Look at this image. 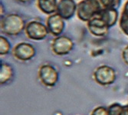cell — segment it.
<instances>
[{
    "instance_id": "1",
    "label": "cell",
    "mask_w": 128,
    "mask_h": 115,
    "mask_svg": "<svg viewBox=\"0 0 128 115\" xmlns=\"http://www.w3.org/2000/svg\"><path fill=\"white\" fill-rule=\"evenodd\" d=\"M104 8L98 0H82L78 4L77 16L83 22H88L98 16Z\"/></svg>"
},
{
    "instance_id": "2",
    "label": "cell",
    "mask_w": 128,
    "mask_h": 115,
    "mask_svg": "<svg viewBox=\"0 0 128 115\" xmlns=\"http://www.w3.org/2000/svg\"><path fill=\"white\" fill-rule=\"evenodd\" d=\"M25 21L18 14H8L1 22V31L6 34L15 36L26 28Z\"/></svg>"
},
{
    "instance_id": "3",
    "label": "cell",
    "mask_w": 128,
    "mask_h": 115,
    "mask_svg": "<svg viewBox=\"0 0 128 115\" xmlns=\"http://www.w3.org/2000/svg\"><path fill=\"white\" fill-rule=\"evenodd\" d=\"M95 82L101 86H108L114 84L117 78L115 70L108 65H100L98 67L93 74Z\"/></svg>"
},
{
    "instance_id": "4",
    "label": "cell",
    "mask_w": 128,
    "mask_h": 115,
    "mask_svg": "<svg viewBox=\"0 0 128 115\" xmlns=\"http://www.w3.org/2000/svg\"><path fill=\"white\" fill-rule=\"evenodd\" d=\"M38 78L43 85L48 88H53L59 79L58 72L51 64H43L38 69Z\"/></svg>"
},
{
    "instance_id": "5",
    "label": "cell",
    "mask_w": 128,
    "mask_h": 115,
    "mask_svg": "<svg viewBox=\"0 0 128 115\" xmlns=\"http://www.w3.org/2000/svg\"><path fill=\"white\" fill-rule=\"evenodd\" d=\"M26 33L28 38L34 41H41L48 36V29L47 26L38 21L29 22L26 26Z\"/></svg>"
},
{
    "instance_id": "6",
    "label": "cell",
    "mask_w": 128,
    "mask_h": 115,
    "mask_svg": "<svg viewBox=\"0 0 128 115\" xmlns=\"http://www.w3.org/2000/svg\"><path fill=\"white\" fill-rule=\"evenodd\" d=\"M74 42L69 37L60 36L52 42V50L56 55L63 56L68 54L74 48Z\"/></svg>"
},
{
    "instance_id": "7",
    "label": "cell",
    "mask_w": 128,
    "mask_h": 115,
    "mask_svg": "<svg viewBox=\"0 0 128 115\" xmlns=\"http://www.w3.org/2000/svg\"><path fill=\"white\" fill-rule=\"evenodd\" d=\"M36 51L34 47L27 42H20L12 49V54L16 58L21 62H27L36 55Z\"/></svg>"
},
{
    "instance_id": "8",
    "label": "cell",
    "mask_w": 128,
    "mask_h": 115,
    "mask_svg": "<svg viewBox=\"0 0 128 115\" xmlns=\"http://www.w3.org/2000/svg\"><path fill=\"white\" fill-rule=\"evenodd\" d=\"M87 26L89 32L93 36L97 37H104L109 32L110 28L99 16H97L87 22Z\"/></svg>"
},
{
    "instance_id": "9",
    "label": "cell",
    "mask_w": 128,
    "mask_h": 115,
    "mask_svg": "<svg viewBox=\"0 0 128 115\" xmlns=\"http://www.w3.org/2000/svg\"><path fill=\"white\" fill-rule=\"evenodd\" d=\"M77 6L74 0H59L57 5L56 13L64 20L69 19L77 12Z\"/></svg>"
},
{
    "instance_id": "10",
    "label": "cell",
    "mask_w": 128,
    "mask_h": 115,
    "mask_svg": "<svg viewBox=\"0 0 128 115\" xmlns=\"http://www.w3.org/2000/svg\"><path fill=\"white\" fill-rule=\"evenodd\" d=\"M46 26L48 32L54 36H60L65 27L64 19L57 13L50 15L47 18Z\"/></svg>"
},
{
    "instance_id": "11",
    "label": "cell",
    "mask_w": 128,
    "mask_h": 115,
    "mask_svg": "<svg viewBox=\"0 0 128 115\" xmlns=\"http://www.w3.org/2000/svg\"><path fill=\"white\" fill-rule=\"evenodd\" d=\"M109 28L114 26L118 19V11L116 8L103 9L98 15Z\"/></svg>"
},
{
    "instance_id": "12",
    "label": "cell",
    "mask_w": 128,
    "mask_h": 115,
    "mask_svg": "<svg viewBox=\"0 0 128 115\" xmlns=\"http://www.w3.org/2000/svg\"><path fill=\"white\" fill-rule=\"evenodd\" d=\"M38 8L46 15H52L57 10V0H38Z\"/></svg>"
},
{
    "instance_id": "13",
    "label": "cell",
    "mask_w": 128,
    "mask_h": 115,
    "mask_svg": "<svg viewBox=\"0 0 128 115\" xmlns=\"http://www.w3.org/2000/svg\"><path fill=\"white\" fill-rule=\"evenodd\" d=\"M14 76V70L8 63H1L0 66V83L5 84L8 83Z\"/></svg>"
},
{
    "instance_id": "14",
    "label": "cell",
    "mask_w": 128,
    "mask_h": 115,
    "mask_svg": "<svg viewBox=\"0 0 128 115\" xmlns=\"http://www.w3.org/2000/svg\"><path fill=\"white\" fill-rule=\"evenodd\" d=\"M11 50V44L9 41L4 36H0V54L6 55Z\"/></svg>"
},
{
    "instance_id": "15",
    "label": "cell",
    "mask_w": 128,
    "mask_h": 115,
    "mask_svg": "<svg viewBox=\"0 0 128 115\" xmlns=\"http://www.w3.org/2000/svg\"><path fill=\"white\" fill-rule=\"evenodd\" d=\"M102 8H116L117 9L121 2V0H98Z\"/></svg>"
},
{
    "instance_id": "16",
    "label": "cell",
    "mask_w": 128,
    "mask_h": 115,
    "mask_svg": "<svg viewBox=\"0 0 128 115\" xmlns=\"http://www.w3.org/2000/svg\"><path fill=\"white\" fill-rule=\"evenodd\" d=\"M119 25L121 31L128 37V15L123 12L120 16Z\"/></svg>"
},
{
    "instance_id": "17",
    "label": "cell",
    "mask_w": 128,
    "mask_h": 115,
    "mask_svg": "<svg viewBox=\"0 0 128 115\" xmlns=\"http://www.w3.org/2000/svg\"><path fill=\"white\" fill-rule=\"evenodd\" d=\"M123 105L119 103H113L108 108V115H121Z\"/></svg>"
},
{
    "instance_id": "18",
    "label": "cell",
    "mask_w": 128,
    "mask_h": 115,
    "mask_svg": "<svg viewBox=\"0 0 128 115\" xmlns=\"http://www.w3.org/2000/svg\"><path fill=\"white\" fill-rule=\"evenodd\" d=\"M90 115H108V109L102 106L97 107L91 111Z\"/></svg>"
},
{
    "instance_id": "19",
    "label": "cell",
    "mask_w": 128,
    "mask_h": 115,
    "mask_svg": "<svg viewBox=\"0 0 128 115\" xmlns=\"http://www.w3.org/2000/svg\"><path fill=\"white\" fill-rule=\"evenodd\" d=\"M122 58L124 63L128 65V45L124 48L122 52Z\"/></svg>"
},
{
    "instance_id": "20",
    "label": "cell",
    "mask_w": 128,
    "mask_h": 115,
    "mask_svg": "<svg viewBox=\"0 0 128 115\" xmlns=\"http://www.w3.org/2000/svg\"><path fill=\"white\" fill-rule=\"evenodd\" d=\"M121 115H128V104L126 105L123 106L122 111H121Z\"/></svg>"
},
{
    "instance_id": "21",
    "label": "cell",
    "mask_w": 128,
    "mask_h": 115,
    "mask_svg": "<svg viewBox=\"0 0 128 115\" xmlns=\"http://www.w3.org/2000/svg\"><path fill=\"white\" fill-rule=\"evenodd\" d=\"M123 12H124V13H126V14L128 15V1L124 5V9H123Z\"/></svg>"
},
{
    "instance_id": "22",
    "label": "cell",
    "mask_w": 128,
    "mask_h": 115,
    "mask_svg": "<svg viewBox=\"0 0 128 115\" xmlns=\"http://www.w3.org/2000/svg\"><path fill=\"white\" fill-rule=\"evenodd\" d=\"M17 1H18V2H20L26 3V2H28L32 1V0H17Z\"/></svg>"
}]
</instances>
